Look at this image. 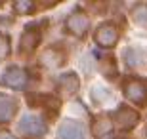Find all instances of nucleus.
I'll return each mask as SVG.
<instances>
[{"label":"nucleus","instance_id":"nucleus-3","mask_svg":"<svg viewBox=\"0 0 147 139\" xmlns=\"http://www.w3.org/2000/svg\"><path fill=\"white\" fill-rule=\"evenodd\" d=\"M16 109H17V105L13 99H10L6 95H0V122H8L13 116Z\"/></svg>","mask_w":147,"mask_h":139},{"label":"nucleus","instance_id":"nucleus-1","mask_svg":"<svg viewBox=\"0 0 147 139\" xmlns=\"http://www.w3.org/2000/svg\"><path fill=\"white\" fill-rule=\"evenodd\" d=\"M44 130L46 128H44L42 120H38V118H34V116H25L23 122L19 124V132L27 134L29 137H38V135H42Z\"/></svg>","mask_w":147,"mask_h":139},{"label":"nucleus","instance_id":"nucleus-4","mask_svg":"<svg viewBox=\"0 0 147 139\" xmlns=\"http://www.w3.org/2000/svg\"><path fill=\"white\" fill-rule=\"evenodd\" d=\"M23 80H25V76L21 75V71H19V69H10L8 73H6V78H4L6 84L16 86V88H21Z\"/></svg>","mask_w":147,"mask_h":139},{"label":"nucleus","instance_id":"nucleus-2","mask_svg":"<svg viewBox=\"0 0 147 139\" xmlns=\"http://www.w3.org/2000/svg\"><path fill=\"white\" fill-rule=\"evenodd\" d=\"M61 139H84V126L80 122H65L59 128Z\"/></svg>","mask_w":147,"mask_h":139}]
</instances>
